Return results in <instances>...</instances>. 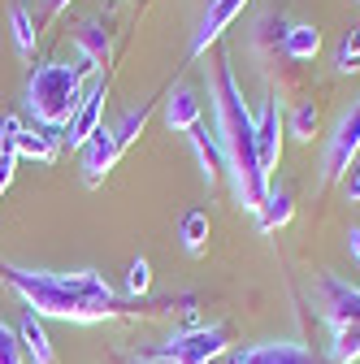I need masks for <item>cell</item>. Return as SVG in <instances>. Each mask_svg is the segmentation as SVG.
<instances>
[{"label": "cell", "mask_w": 360, "mask_h": 364, "mask_svg": "<svg viewBox=\"0 0 360 364\" xmlns=\"http://www.w3.org/2000/svg\"><path fill=\"white\" fill-rule=\"evenodd\" d=\"M0 278L5 287L26 304L35 316H57L74 326H96L122 316V295L100 278L96 269H74V273H48V269H22L0 260Z\"/></svg>", "instance_id": "cell-1"}, {"label": "cell", "mask_w": 360, "mask_h": 364, "mask_svg": "<svg viewBox=\"0 0 360 364\" xmlns=\"http://www.w3.org/2000/svg\"><path fill=\"white\" fill-rule=\"evenodd\" d=\"M208 105H213V117H217L213 134L221 144V156H226L235 204L243 213H260L269 182H265V173L256 165V117L243 105V87H239L226 53H217L208 61Z\"/></svg>", "instance_id": "cell-2"}, {"label": "cell", "mask_w": 360, "mask_h": 364, "mask_svg": "<svg viewBox=\"0 0 360 364\" xmlns=\"http://www.w3.org/2000/svg\"><path fill=\"white\" fill-rule=\"evenodd\" d=\"M83 70L78 65H65V61H48L39 65L26 82V113L35 117V126L43 130H65L78 100H83Z\"/></svg>", "instance_id": "cell-3"}, {"label": "cell", "mask_w": 360, "mask_h": 364, "mask_svg": "<svg viewBox=\"0 0 360 364\" xmlns=\"http://www.w3.org/2000/svg\"><path fill=\"white\" fill-rule=\"evenodd\" d=\"M226 351H231V326H191L165 338L152 355H139L134 364H213Z\"/></svg>", "instance_id": "cell-4"}, {"label": "cell", "mask_w": 360, "mask_h": 364, "mask_svg": "<svg viewBox=\"0 0 360 364\" xmlns=\"http://www.w3.org/2000/svg\"><path fill=\"white\" fill-rule=\"evenodd\" d=\"M221 364H330V355L312 351L304 343H291V338H269V343H248V347L226 351Z\"/></svg>", "instance_id": "cell-5"}, {"label": "cell", "mask_w": 360, "mask_h": 364, "mask_svg": "<svg viewBox=\"0 0 360 364\" xmlns=\"http://www.w3.org/2000/svg\"><path fill=\"white\" fill-rule=\"evenodd\" d=\"M356 152H360V96L351 100V109L339 117V126H334V134H330V148H326V169H322V178H326V182H339V178L351 169Z\"/></svg>", "instance_id": "cell-6"}, {"label": "cell", "mask_w": 360, "mask_h": 364, "mask_svg": "<svg viewBox=\"0 0 360 364\" xmlns=\"http://www.w3.org/2000/svg\"><path fill=\"white\" fill-rule=\"evenodd\" d=\"M282 134H287L282 105H278V96H269L265 109L256 113V165H260L265 182H274V169L282 161Z\"/></svg>", "instance_id": "cell-7"}, {"label": "cell", "mask_w": 360, "mask_h": 364, "mask_svg": "<svg viewBox=\"0 0 360 364\" xmlns=\"http://www.w3.org/2000/svg\"><path fill=\"white\" fill-rule=\"evenodd\" d=\"M105 96H109V82L105 78H96L92 87L83 91V100H78V109H74V117H70V126L61 130V144L65 148H83L87 139H92V134L105 126Z\"/></svg>", "instance_id": "cell-8"}, {"label": "cell", "mask_w": 360, "mask_h": 364, "mask_svg": "<svg viewBox=\"0 0 360 364\" xmlns=\"http://www.w3.org/2000/svg\"><path fill=\"white\" fill-rule=\"evenodd\" d=\"M317 304L322 316L339 330V326H360V287L334 278V273H322L317 278Z\"/></svg>", "instance_id": "cell-9"}, {"label": "cell", "mask_w": 360, "mask_h": 364, "mask_svg": "<svg viewBox=\"0 0 360 364\" xmlns=\"http://www.w3.org/2000/svg\"><path fill=\"white\" fill-rule=\"evenodd\" d=\"M78 156H83V182H87V187H100V182L109 178V169L122 161V148H117V139H113V130L100 126L92 139L78 148Z\"/></svg>", "instance_id": "cell-10"}, {"label": "cell", "mask_w": 360, "mask_h": 364, "mask_svg": "<svg viewBox=\"0 0 360 364\" xmlns=\"http://www.w3.org/2000/svg\"><path fill=\"white\" fill-rule=\"evenodd\" d=\"M74 48H78V70L92 74L100 65H109V53H113V35L100 18H83L74 26Z\"/></svg>", "instance_id": "cell-11"}, {"label": "cell", "mask_w": 360, "mask_h": 364, "mask_svg": "<svg viewBox=\"0 0 360 364\" xmlns=\"http://www.w3.org/2000/svg\"><path fill=\"white\" fill-rule=\"evenodd\" d=\"M248 9V0H208V9H204V22H200V31H196V39H191V48H187V57H204L213 43L226 35V26L239 18Z\"/></svg>", "instance_id": "cell-12"}, {"label": "cell", "mask_w": 360, "mask_h": 364, "mask_svg": "<svg viewBox=\"0 0 360 364\" xmlns=\"http://www.w3.org/2000/svg\"><path fill=\"white\" fill-rule=\"evenodd\" d=\"M200 122H204L200 96H196L191 87H183V82H178V87L169 91V100H165V126H169V130H178V134H191Z\"/></svg>", "instance_id": "cell-13"}, {"label": "cell", "mask_w": 360, "mask_h": 364, "mask_svg": "<svg viewBox=\"0 0 360 364\" xmlns=\"http://www.w3.org/2000/svg\"><path fill=\"white\" fill-rule=\"evenodd\" d=\"M18 338H22L26 364H57L53 338H48V330H43V321H39L35 312H22V321H18Z\"/></svg>", "instance_id": "cell-14"}, {"label": "cell", "mask_w": 360, "mask_h": 364, "mask_svg": "<svg viewBox=\"0 0 360 364\" xmlns=\"http://www.w3.org/2000/svg\"><path fill=\"white\" fill-rule=\"evenodd\" d=\"M18 156H31L39 165H53L61 156V130H43V126H22L18 134Z\"/></svg>", "instance_id": "cell-15"}, {"label": "cell", "mask_w": 360, "mask_h": 364, "mask_svg": "<svg viewBox=\"0 0 360 364\" xmlns=\"http://www.w3.org/2000/svg\"><path fill=\"white\" fill-rule=\"evenodd\" d=\"M295 217V204H291V191H282V187H274L269 182V191H265V204H260V213H256V225L269 235V230H282V225Z\"/></svg>", "instance_id": "cell-16"}, {"label": "cell", "mask_w": 360, "mask_h": 364, "mask_svg": "<svg viewBox=\"0 0 360 364\" xmlns=\"http://www.w3.org/2000/svg\"><path fill=\"white\" fill-rule=\"evenodd\" d=\"M18 134H22V122L14 113L0 117V196L9 191L14 182V165H18Z\"/></svg>", "instance_id": "cell-17"}, {"label": "cell", "mask_w": 360, "mask_h": 364, "mask_svg": "<svg viewBox=\"0 0 360 364\" xmlns=\"http://www.w3.org/2000/svg\"><path fill=\"white\" fill-rule=\"evenodd\" d=\"M322 53V31L312 26V22H295L287 26V39H282V57L291 61H312Z\"/></svg>", "instance_id": "cell-18"}, {"label": "cell", "mask_w": 360, "mask_h": 364, "mask_svg": "<svg viewBox=\"0 0 360 364\" xmlns=\"http://www.w3.org/2000/svg\"><path fill=\"white\" fill-rule=\"evenodd\" d=\"M208 235H213L208 213H204V208H187L183 221H178V239H183V252H187V256H204Z\"/></svg>", "instance_id": "cell-19"}, {"label": "cell", "mask_w": 360, "mask_h": 364, "mask_svg": "<svg viewBox=\"0 0 360 364\" xmlns=\"http://www.w3.org/2000/svg\"><path fill=\"white\" fill-rule=\"evenodd\" d=\"M191 144H196V152H200V165H204V182L213 187V178H217V173H226V156H221V144H217V134H208V126L200 122V126L191 130Z\"/></svg>", "instance_id": "cell-20"}, {"label": "cell", "mask_w": 360, "mask_h": 364, "mask_svg": "<svg viewBox=\"0 0 360 364\" xmlns=\"http://www.w3.org/2000/svg\"><path fill=\"white\" fill-rule=\"evenodd\" d=\"M9 31H14L18 53L22 57H35V18H31V9L22 5V0H14V5H9Z\"/></svg>", "instance_id": "cell-21"}, {"label": "cell", "mask_w": 360, "mask_h": 364, "mask_svg": "<svg viewBox=\"0 0 360 364\" xmlns=\"http://www.w3.org/2000/svg\"><path fill=\"white\" fill-rule=\"evenodd\" d=\"M360 360V326H339L330 338V364H356Z\"/></svg>", "instance_id": "cell-22"}, {"label": "cell", "mask_w": 360, "mask_h": 364, "mask_svg": "<svg viewBox=\"0 0 360 364\" xmlns=\"http://www.w3.org/2000/svg\"><path fill=\"white\" fill-rule=\"evenodd\" d=\"M287 130L295 134V139H312V134H317L322 130V105H312V100H304L295 113H291V122H287Z\"/></svg>", "instance_id": "cell-23"}, {"label": "cell", "mask_w": 360, "mask_h": 364, "mask_svg": "<svg viewBox=\"0 0 360 364\" xmlns=\"http://www.w3.org/2000/svg\"><path fill=\"white\" fill-rule=\"evenodd\" d=\"M148 117H152V105H139L134 113H126V117H122V126H113V139H117V148H122V152H126V148L144 134Z\"/></svg>", "instance_id": "cell-24"}, {"label": "cell", "mask_w": 360, "mask_h": 364, "mask_svg": "<svg viewBox=\"0 0 360 364\" xmlns=\"http://www.w3.org/2000/svg\"><path fill=\"white\" fill-rule=\"evenodd\" d=\"M334 70H339V74H356V70H360V22H356V26H347V35L339 39Z\"/></svg>", "instance_id": "cell-25"}, {"label": "cell", "mask_w": 360, "mask_h": 364, "mask_svg": "<svg viewBox=\"0 0 360 364\" xmlns=\"http://www.w3.org/2000/svg\"><path fill=\"white\" fill-rule=\"evenodd\" d=\"M148 287H152V264L144 260V256H134L130 260V269H126V295H148Z\"/></svg>", "instance_id": "cell-26"}, {"label": "cell", "mask_w": 360, "mask_h": 364, "mask_svg": "<svg viewBox=\"0 0 360 364\" xmlns=\"http://www.w3.org/2000/svg\"><path fill=\"white\" fill-rule=\"evenodd\" d=\"M0 364H26V351H22V338L9 321H0Z\"/></svg>", "instance_id": "cell-27"}, {"label": "cell", "mask_w": 360, "mask_h": 364, "mask_svg": "<svg viewBox=\"0 0 360 364\" xmlns=\"http://www.w3.org/2000/svg\"><path fill=\"white\" fill-rule=\"evenodd\" d=\"M347 204H360V161H351L347 169Z\"/></svg>", "instance_id": "cell-28"}, {"label": "cell", "mask_w": 360, "mask_h": 364, "mask_svg": "<svg viewBox=\"0 0 360 364\" xmlns=\"http://www.w3.org/2000/svg\"><path fill=\"white\" fill-rule=\"evenodd\" d=\"M347 243H351V256L360 260V230H347Z\"/></svg>", "instance_id": "cell-29"}, {"label": "cell", "mask_w": 360, "mask_h": 364, "mask_svg": "<svg viewBox=\"0 0 360 364\" xmlns=\"http://www.w3.org/2000/svg\"><path fill=\"white\" fill-rule=\"evenodd\" d=\"M65 5H70V0H48V14H61Z\"/></svg>", "instance_id": "cell-30"}]
</instances>
